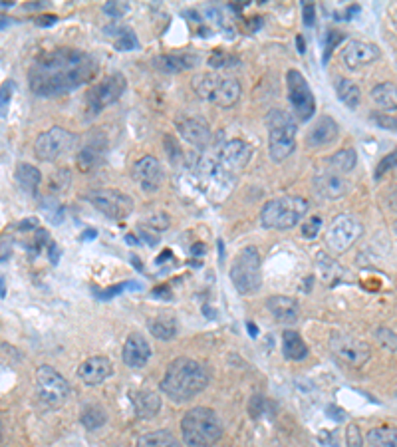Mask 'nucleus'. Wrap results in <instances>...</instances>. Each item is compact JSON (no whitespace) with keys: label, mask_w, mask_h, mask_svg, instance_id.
I'll use <instances>...</instances> for the list:
<instances>
[{"label":"nucleus","mask_w":397,"mask_h":447,"mask_svg":"<svg viewBox=\"0 0 397 447\" xmlns=\"http://www.w3.org/2000/svg\"><path fill=\"white\" fill-rule=\"evenodd\" d=\"M78 167L82 169V171H90V169H94L95 165L100 164V152L95 149L94 145H88V147H83L82 152L78 153Z\"/></svg>","instance_id":"nucleus-35"},{"label":"nucleus","mask_w":397,"mask_h":447,"mask_svg":"<svg viewBox=\"0 0 397 447\" xmlns=\"http://www.w3.org/2000/svg\"><path fill=\"white\" fill-rule=\"evenodd\" d=\"M372 121L377 124L382 130H387V131H397V118L396 116H391V114H372Z\"/></svg>","instance_id":"nucleus-37"},{"label":"nucleus","mask_w":397,"mask_h":447,"mask_svg":"<svg viewBox=\"0 0 397 447\" xmlns=\"http://www.w3.org/2000/svg\"><path fill=\"white\" fill-rule=\"evenodd\" d=\"M14 177H16L18 187L22 189V191H26V193H30V195H34L36 191H38L40 181H42V173H40V169L30 164L18 165Z\"/></svg>","instance_id":"nucleus-29"},{"label":"nucleus","mask_w":397,"mask_h":447,"mask_svg":"<svg viewBox=\"0 0 397 447\" xmlns=\"http://www.w3.org/2000/svg\"><path fill=\"white\" fill-rule=\"evenodd\" d=\"M131 403H133L135 415L141 420H153L161 410V398L155 392H147V389L135 392L131 396Z\"/></svg>","instance_id":"nucleus-24"},{"label":"nucleus","mask_w":397,"mask_h":447,"mask_svg":"<svg viewBox=\"0 0 397 447\" xmlns=\"http://www.w3.org/2000/svg\"><path fill=\"white\" fill-rule=\"evenodd\" d=\"M339 135V126L338 121L330 116H322V118L316 121L312 126V130L308 131V138L306 142L312 147H324V145H330L338 140Z\"/></svg>","instance_id":"nucleus-22"},{"label":"nucleus","mask_w":397,"mask_h":447,"mask_svg":"<svg viewBox=\"0 0 397 447\" xmlns=\"http://www.w3.org/2000/svg\"><path fill=\"white\" fill-rule=\"evenodd\" d=\"M375 338L379 342V346L387 350V352H397V334L393 330L386 328V326H379L375 330Z\"/></svg>","instance_id":"nucleus-36"},{"label":"nucleus","mask_w":397,"mask_h":447,"mask_svg":"<svg viewBox=\"0 0 397 447\" xmlns=\"http://www.w3.org/2000/svg\"><path fill=\"white\" fill-rule=\"evenodd\" d=\"M179 135L195 147H207L213 138L209 121L205 118H185L177 124Z\"/></svg>","instance_id":"nucleus-21"},{"label":"nucleus","mask_w":397,"mask_h":447,"mask_svg":"<svg viewBox=\"0 0 397 447\" xmlns=\"http://www.w3.org/2000/svg\"><path fill=\"white\" fill-rule=\"evenodd\" d=\"M269 128V153L270 159L281 164L288 159L296 149V124L290 114L284 109H270L267 116Z\"/></svg>","instance_id":"nucleus-5"},{"label":"nucleus","mask_w":397,"mask_h":447,"mask_svg":"<svg viewBox=\"0 0 397 447\" xmlns=\"http://www.w3.org/2000/svg\"><path fill=\"white\" fill-rule=\"evenodd\" d=\"M114 374V366L105 356H92L78 368V376L86 386H100Z\"/></svg>","instance_id":"nucleus-20"},{"label":"nucleus","mask_w":397,"mask_h":447,"mask_svg":"<svg viewBox=\"0 0 397 447\" xmlns=\"http://www.w3.org/2000/svg\"><path fill=\"white\" fill-rule=\"evenodd\" d=\"M231 281L236 293L243 296L257 295L262 286V260L257 247H246L231 265Z\"/></svg>","instance_id":"nucleus-7"},{"label":"nucleus","mask_w":397,"mask_h":447,"mask_svg":"<svg viewBox=\"0 0 397 447\" xmlns=\"http://www.w3.org/2000/svg\"><path fill=\"white\" fill-rule=\"evenodd\" d=\"M365 441L370 447H397V427H375Z\"/></svg>","instance_id":"nucleus-33"},{"label":"nucleus","mask_w":397,"mask_h":447,"mask_svg":"<svg viewBox=\"0 0 397 447\" xmlns=\"http://www.w3.org/2000/svg\"><path fill=\"white\" fill-rule=\"evenodd\" d=\"M336 92H338L339 102H344L348 107H358L362 100V90L358 88V84L350 78H339L336 82Z\"/></svg>","instance_id":"nucleus-31"},{"label":"nucleus","mask_w":397,"mask_h":447,"mask_svg":"<svg viewBox=\"0 0 397 447\" xmlns=\"http://www.w3.org/2000/svg\"><path fill=\"white\" fill-rule=\"evenodd\" d=\"M296 42H298V52L302 54V52H304V40H302V36H298V38H296Z\"/></svg>","instance_id":"nucleus-56"},{"label":"nucleus","mask_w":397,"mask_h":447,"mask_svg":"<svg viewBox=\"0 0 397 447\" xmlns=\"http://www.w3.org/2000/svg\"><path fill=\"white\" fill-rule=\"evenodd\" d=\"M396 26H397V16H396Z\"/></svg>","instance_id":"nucleus-60"},{"label":"nucleus","mask_w":397,"mask_h":447,"mask_svg":"<svg viewBox=\"0 0 397 447\" xmlns=\"http://www.w3.org/2000/svg\"><path fill=\"white\" fill-rule=\"evenodd\" d=\"M310 203L300 195H281L270 199L260 211V225L264 229H278L286 231L292 229L306 217Z\"/></svg>","instance_id":"nucleus-4"},{"label":"nucleus","mask_w":397,"mask_h":447,"mask_svg":"<svg viewBox=\"0 0 397 447\" xmlns=\"http://www.w3.org/2000/svg\"><path fill=\"white\" fill-rule=\"evenodd\" d=\"M250 157H253V145L245 140H229L227 143H222V147L219 149V164L231 173L248 165Z\"/></svg>","instance_id":"nucleus-16"},{"label":"nucleus","mask_w":397,"mask_h":447,"mask_svg":"<svg viewBox=\"0 0 397 447\" xmlns=\"http://www.w3.org/2000/svg\"><path fill=\"white\" fill-rule=\"evenodd\" d=\"M135 447H183V443L169 429H157V432L140 437Z\"/></svg>","instance_id":"nucleus-32"},{"label":"nucleus","mask_w":397,"mask_h":447,"mask_svg":"<svg viewBox=\"0 0 397 447\" xmlns=\"http://www.w3.org/2000/svg\"><path fill=\"white\" fill-rule=\"evenodd\" d=\"M210 374L207 366L193 358H175L165 370L159 388L169 400L175 403L193 400L203 389L209 386Z\"/></svg>","instance_id":"nucleus-2"},{"label":"nucleus","mask_w":397,"mask_h":447,"mask_svg":"<svg viewBox=\"0 0 397 447\" xmlns=\"http://www.w3.org/2000/svg\"><path fill=\"white\" fill-rule=\"evenodd\" d=\"M0 286H2V291H0V298L4 300V298H6V279H4V276L0 279Z\"/></svg>","instance_id":"nucleus-55"},{"label":"nucleus","mask_w":397,"mask_h":447,"mask_svg":"<svg viewBox=\"0 0 397 447\" xmlns=\"http://www.w3.org/2000/svg\"><path fill=\"white\" fill-rule=\"evenodd\" d=\"M88 201L94 205L100 213H104L105 217L121 221L133 211V199L126 195L123 191L117 189H100L88 193Z\"/></svg>","instance_id":"nucleus-14"},{"label":"nucleus","mask_w":397,"mask_h":447,"mask_svg":"<svg viewBox=\"0 0 397 447\" xmlns=\"http://www.w3.org/2000/svg\"><path fill=\"white\" fill-rule=\"evenodd\" d=\"M246 328H248V334H250L253 338H257V336H258L257 324H253V322H246Z\"/></svg>","instance_id":"nucleus-53"},{"label":"nucleus","mask_w":397,"mask_h":447,"mask_svg":"<svg viewBox=\"0 0 397 447\" xmlns=\"http://www.w3.org/2000/svg\"><path fill=\"white\" fill-rule=\"evenodd\" d=\"M97 62L78 48H56L34 60L28 70L30 90L40 98L68 94L94 78Z\"/></svg>","instance_id":"nucleus-1"},{"label":"nucleus","mask_w":397,"mask_h":447,"mask_svg":"<svg viewBox=\"0 0 397 447\" xmlns=\"http://www.w3.org/2000/svg\"><path fill=\"white\" fill-rule=\"evenodd\" d=\"M286 86H288V98H290V104H292L294 118L298 121H308L314 116L316 102L306 78L298 70H288Z\"/></svg>","instance_id":"nucleus-13"},{"label":"nucleus","mask_w":397,"mask_h":447,"mask_svg":"<svg viewBox=\"0 0 397 447\" xmlns=\"http://www.w3.org/2000/svg\"><path fill=\"white\" fill-rule=\"evenodd\" d=\"M318 229H320V217H312L308 223L302 225V235L314 239L316 233H318Z\"/></svg>","instance_id":"nucleus-45"},{"label":"nucleus","mask_w":397,"mask_h":447,"mask_svg":"<svg viewBox=\"0 0 397 447\" xmlns=\"http://www.w3.org/2000/svg\"><path fill=\"white\" fill-rule=\"evenodd\" d=\"M282 352L288 360H294V362H300L308 356V346L306 342L302 340V336L294 330H286L282 334Z\"/></svg>","instance_id":"nucleus-26"},{"label":"nucleus","mask_w":397,"mask_h":447,"mask_svg":"<svg viewBox=\"0 0 397 447\" xmlns=\"http://www.w3.org/2000/svg\"><path fill=\"white\" fill-rule=\"evenodd\" d=\"M372 102H374L379 109H386V112H393V109H397V84H377L374 90H372Z\"/></svg>","instance_id":"nucleus-27"},{"label":"nucleus","mask_w":397,"mask_h":447,"mask_svg":"<svg viewBox=\"0 0 397 447\" xmlns=\"http://www.w3.org/2000/svg\"><path fill=\"white\" fill-rule=\"evenodd\" d=\"M197 62L198 60L191 54H161V56L153 58V66L167 74H177V72L195 68Z\"/></svg>","instance_id":"nucleus-25"},{"label":"nucleus","mask_w":397,"mask_h":447,"mask_svg":"<svg viewBox=\"0 0 397 447\" xmlns=\"http://www.w3.org/2000/svg\"><path fill=\"white\" fill-rule=\"evenodd\" d=\"M391 203H393V207H396V209H397V191H396V193H393V197H391Z\"/></svg>","instance_id":"nucleus-58"},{"label":"nucleus","mask_w":397,"mask_h":447,"mask_svg":"<svg viewBox=\"0 0 397 447\" xmlns=\"http://www.w3.org/2000/svg\"><path fill=\"white\" fill-rule=\"evenodd\" d=\"M396 165H397V149L393 153L386 155V157L379 161L377 169H375V179H382V177L386 175L387 171H389L391 167H396Z\"/></svg>","instance_id":"nucleus-39"},{"label":"nucleus","mask_w":397,"mask_h":447,"mask_svg":"<svg viewBox=\"0 0 397 447\" xmlns=\"http://www.w3.org/2000/svg\"><path fill=\"white\" fill-rule=\"evenodd\" d=\"M128 88V80L121 72H114L105 76L102 82L92 86L86 94V112L90 116H97L104 107L116 104Z\"/></svg>","instance_id":"nucleus-8"},{"label":"nucleus","mask_w":397,"mask_h":447,"mask_svg":"<svg viewBox=\"0 0 397 447\" xmlns=\"http://www.w3.org/2000/svg\"><path fill=\"white\" fill-rule=\"evenodd\" d=\"M326 40H328V44H326V50H324V62L330 58V54H332V50L336 48V44L344 40V34H339V32H328Z\"/></svg>","instance_id":"nucleus-42"},{"label":"nucleus","mask_w":397,"mask_h":447,"mask_svg":"<svg viewBox=\"0 0 397 447\" xmlns=\"http://www.w3.org/2000/svg\"><path fill=\"white\" fill-rule=\"evenodd\" d=\"M185 447H215L222 437V424L210 408H193L181 420Z\"/></svg>","instance_id":"nucleus-3"},{"label":"nucleus","mask_w":397,"mask_h":447,"mask_svg":"<svg viewBox=\"0 0 397 447\" xmlns=\"http://www.w3.org/2000/svg\"><path fill=\"white\" fill-rule=\"evenodd\" d=\"M128 11V4H119V2H107L104 6V12L105 14H109V16H114V18H119L123 12Z\"/></svg>","instance_id":"nucleus-43"},{"label":"nucleus","mask_w":397,"mask_h":447,"mask_svg":"<svg viewBox=\"0 0 397 447\" xmlns=\"http://www.w3.org/2000/svg\"><path fill=\"white\" fill-rule=\"evenodd\" d=\"M56 22H58V16H54V14H42V16L36 18V24H38V26H52V24Z\"/></svg>","instance_id":"nucleus-49"},{"label":"nucleus","mask_w":397,"mask_h":447,"mask_svg":"<svg viewBox=\"0 0 397 447\" xmlns=\"http://www.w3.org/2000/svg\"><path fill=\"white\" fill-rule=\"evenodd\" d=\"M117 50H123V52H128V50H133V48L137 46V40H135V34H131L129 30H126L123 34H119L116 42Z\"/></svg>","instance_id":"nucleus-41"},{"label":"nucleus","mask_w":397,"mask_h":447,"mask_svg":"<svg viewBox=\"0 0 397 447\" xmlns=\"http://www.w3.org/2000/svg\"><path fill=\"white\" fill-rule=\"evenodd\" d=\"M147 328L157 340H173L177 336V322L173 316L159 314V316L149 318Z\"/></svg>","instance_id":"nucleus-30"},{"label":"nucleus","mask_w":397,"mask_h":447,"mask_svg":"<svg viewBox=\"0 0 397 447\" xmlns=\"http://www.w3.org/2000/svg\"><path fill=\"white\" fill-rule=\"evenodd\" d=\"M346 447H363L362 432L356 424H350L346 427Z\"/></svg>","instance_id":"nucleus-38"},{"label":"nucleus","mask_w":397,"mask_h":447,"mask_svg":"<svg viewBox=\"0 0 397 447\" xmlns=\"http://www.w3.org/2000/svg\"><path fill=\"white\" fill-rule=\"evenodd\" d=\"M131 283H123V284H116V286H109L107 291L104 293H100V298H104V300H109V298H114L116 295H121L123 291H126V286H129Z\"/></svg>","instance_id":"nucleus-46"},{"label":"nucleus","mask_w":397,"mask_h":447,"mask_svg":"<svg viewBox=\"0 0 397 447\" xmlns=\"http://www.w3.org/2000/svg\"><path fill=\"white\" fill-rule=\"evenodd\" d=\"M358 164V153L354 152L351 147H346V149H339L334 155H330L328 159H324V167L330 169V171H336V173H348Z\"/></svg>","instance_id":"nucleus-28"},{"label":"nucleus","mask_w":397,"mask_h":447,"mask_svg":"<svg viewBox=\"0 0 397 447\" xmlns=\"http://www.w3.org/2000/svg\"><path fill=\"white\" fill-rule=\"evenodd\" d=\"M379 56H382L379 46H375L372 42H363V40H351L350 44L344 48V52H342L344 64L350 70L362 68V66H368V64H374L375 60H379Z\"/></svg>","instance_id":"nucleus-18"},{"label":"nucleus","mask_w":397,"mask_h":447,"mask_svg":"<svg viewBox=\"0 0 397 447\" xmlns=\"http://www.w3.org/2000/svg\"><path fill=\"white\" fill-rule=\"evenodd\" d=\"M48 253H50V260H52V262H54V265H56V262H58V255H60V248L56 247V245H54V243H50V245H48Z\"/></svg>","instance_id":"nucleus-51"},{"label":"nucleus","mask_w":397,"mask_h":447,"mask_svg":"<svg viewBox=\"0 0 397 447\" xmlns=\"http://www.w3.org/2000/svg\"><path fill=\"white\" fill-rule=\"evenodd\" d=\"M362 236V223L354 215H338L326 231V245L332 253L342 255Z\"/></svg>","instance_id":"nucleus-12"},{"label":"nucleus","mask_w":397,"mask_h":447,"mask_svg":"<svg viewBox=\"0 0 397 447\" xmlns=\"http://www.w3.org/2000/svg\"><path fill=\"white\" fill-rule=\"evenodd\" d=\"M95 236H97V231H95V229H88V231L82 235V239H86V241H92V239H95Z\"/></svg>","instance_id":"nucleus-54"},{"label":"nucleus","mask_w":397,"mask_h":447,"mask_svg":"<svg viewBox=\"0 0 397 447\" xmlns=\"http://www.w3.org/2000/svg\"><path fill=\"white\" fill-rule=\"evenodd\" d=\"M193 90L198 98L213 102L219 107H233L241 100V92H243L236 78H227L213 72L195 76Z\"/></svg>","instance_id":"nucleus-6"},{"label":"nucleus","mask_w":397,"mask_h":447,"mask_svg":"<svg viewBox=\"0 0 397 447\" xmlns=\"http://www.w3.org/2000/svg\"><path fill=\"white\" fill-rule=\"evenodd\" d=\"M36 389L40 400L50 408H60L70 398V384L56 368L42 364L36 370Z\"/></svg>","instance_id":"nucleus-9"},{"label":"nucleus","mask_w":397,"mask_h":447,"mask_svg":"<svg viewBox=\"0 0 397 447\" xmlns=\"http://www.w3.org/2000/svg\"><path fill=\"white\" fill-rule=\"evenodd\" d=\"M205 251H207V248H205V245H193V247H191V253H193V257H201V255H205Z\"/></svg>","instance_id":"nucleus-52"},{"label":"nucleus","mask_w":397,"mask_h":447,"mask_svg":"<svg viewBox=\"0 0 397 447\" xmlns=\"http://www.w3.org/2000/svg\"><path fill=\"white\" fill-rule=\"evenodd\" d=\"M11 88H12V82H4V86H2V118H4V116H6V112H8Z\"/></svg>","instance_id":"nucleus-47"},{"label":"nucleus","mask_w":397,"mask_h":447,"mask_svg":"<svg viewBox=\"0 0 397 447\" xmlns=\"http://www.w3.org/2000/svg\"><path fill=\"white\" fill-rule=\"evenodd\" d=\"M267 308L281 324H294L300 316V306L290 296L274 295L267 298Z\"/></svg>","instance_id":"nucleus-23"},{"label":"nucleus","mask_w":397,"mask_h":447,"mask_svg":"<svg viewBox=\"0 0 397 447\" xmlns=\"http://www.w3.org/2000/svg\"><path fill=\"white\" fill-rule=\"evenodd\" d=\"M314 187L324 199L334 201L344 197L348 193L350 183H348V179L342 175V173L330 171V169L324 167V171H318L314 175Z\"/></svg>","instance_id":"nucleus-19"},{"label":"nucleus","mask_w":397,"mask_h":447,"mask_svg":"<svg viewBox=\"0 0 397 447\" xmlns=\"http://www.w3.org/2000/svg\"><path fill=\"white\" fill-rule=\"evenodd\" d=\"M152 344L147 342V338L140 332H133V334H129L128 340L123 344L121 358L128 368L140 370V368H145L147 362L152 360Z\"/></svg>","instance_id":"nucleus-17"},{"label":"nucleus","mask_w":397,"mask_h":447,"mask_svg":"<svg viewBox=\"0 0 397 447\" xmlns=\"http://www.w3.org/2000/svg\"><path fill=\"white\" fill-rule=\"evenodd\" d=\"M302 12H304V24H306V26H312V24H314V4L304 2Z\"/></svg>","instance_id":"nucleus-48"},{"label":"nucleus","mask_w":397,"mask_h":447,"mask_svg":"<svg viewBox=\"0 0 397 447\" xmlns=\"http://www.w3.org/2000/svg\"><path fill=\"white\" fill-rule=\"evenodd\" d=\"M396 231H397V221H396Z\"/></svg>","instance_id":"nucleus-59"},{"label":"nucleus","mask_w":397,"mask_h":447,"mask_svg":"<svg viewBox=\"0 0 397 447\" xmlns=\"http://www.w3.org/2000/svg\"><path fill=\"white\" fill-rule=\"evenodd\" d=\"M133 181L140 185L143 191H157L163 183V167L157 157L153 155H143L141 159L133 165Z\"/></svg>","instance_id":"nucleus-15"},{"label":"nucleus","mask_w":397,"mask_h":447,"mask_svg":"<svg viewBox=\"0 0 397 447\" xmlns=\"http://www.w3.org/2000/svg\"><path fill=\"white\" fill-rule=\"evenodd\" d=\"M78 142V135L72 131L64 130V128H50L44 133L38 135V140L34 143V153L40 161H56L62 155L70 152L72 147Z\"/></svg>","instance_id":"nucleus-10"},{"label":"nucleus","mask_w":397,"mask_h":447,"mask_svg":"<svg viewBox=\"0 0 397 447\" xmlns=\"http://www.w3.org/2000/svg\"><path fill=\"white\" fill-rule=\"evenodd\" d=\"M233 62V58H229L227 54H222V52H217V54H213L209 60V64L213 68H227L229 64Z\"/></svg>","instance_id":"nucleus-44"},{"label":"nucleus","mask_w":397,"mask_h":447,"mask_svg":"<svg viewBox=\"0 0 397 447\" xmlns=\"http://www.w3.org/2000/svg\"><path fill=\"white\" fill-rule=\"evenodd\" d=\"M169 223H171V219H169L167 213H155V215L149 217V227L155 229V231H165V229H169Z\"/></svg>","instance_id":"nucleus-40"},{"label":"nucleus","mask_w":397,"mask_h":447,"mask_svg":"<svg viewBox=\"0 0 397 447\" xmlns=\"http://www.w3.org/2000/svg\"><path fill=\"white\" fill-rule=\"evenodd\" d=\"M128 243H129V245H133V243H137V236L128 235Z\"/></svg>","instance_id":"nucleus-57"},{"label":"nucleus","mask_w":397,"mask_h":447,"mask_svg":"<svg viewBox=\"0 0 397 447\" xmlns=\"http://www.w3.org/2000/svg\"><path fill=\"white\" fill-rule=\"evenodd\" d=\"M140 233H141V236L145 239V243H147L149 247H155V245H157V241H159V239H157V236H155V235H149V233L145 231V227H141Z\"/></svg>","instance_id":"nucleus-50"},{"label":"nucleus","mask_w":397,"mask_h":447,"mask_svg":"<svg viewBox=\"0 0 397 447\" xmlns=\"http://www.w3.org/2000/svg\"><path fill=\"white\" fill-rule=\"evenodd\" d=\"M105 412L100 406H88L82 412V425L88 432H95L105 424Z\"/></svg>","instance_id":"nucleus-34"},{"label":"nucleus","mask_w":397,"mask_h":447,"mask_svg":"<svg viewBox=\"0 0 397 447\" xmlns=\"http://www.w3.org/2000/svg\"><path fill=\"white\" fill-rule=\"evenodd\" d=\"M330 350L339 362H344L350 368H362L372 358L370 344L363 342L362 338H358V336H351V334H334L330 338Z\"/></svg>","instance_id":"nucleus-11"}]
</instances>
